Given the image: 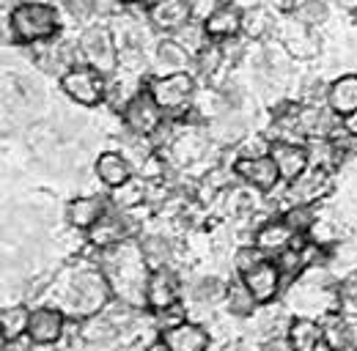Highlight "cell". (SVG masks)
<instances>
[{"mask_svg": "<svg viewBox=\"0 0 357 351\" xmlns=\"http://www.w3.org/2000/svg\"><path fill=\"white\" fill-rule=\"evenodd\" d=\"M113 297L116 294H113V286H110V277L105 274V269H80L72 274V280L63 288L61 310L69 318L83 321L89 315L102 313L113 302Z\"/></svg>", "mask_w": 357, "mask_h": 351, "instance_id": "obj_1", "label": "cell"}, {"mask_svg": "<svg viewBox=\"0 0 357 351\" xmlns=\"http://www.w3.org/2000/svg\"><path fill=\"white\" fill-rule=\"evenodd\" d=\"M61 31V14L47 0H25L11 8L6 17V42L20 44H39L55 39Z\"/></svg>", "mask_w": 357, "mask_h": 351, "instance_id": "obj_2", "label": "cell"}, {"mask_svg": "<svg viewBox=\"0 0 357 351\" xmlns=\"http://www.w3.org/2000/svg\"><path fill=\"white\" fill-rule=\"evenodd\" d=\"M146 88L168 118H181L184 113H190L192 102H195V93H198V83H195L192 72L154 75V77H149Z\"/></svg>", "mask_w": 357, "mask_h": 351, "instance_id": "obj_3", "label": "cell"}, {"mask_svg": "<svg viewBox=\"0 0 357 351\" xmlns=\"http://www.w3.org/2000/svg\"><path fill=\"white\" fill-rule=\"evenodd\" d=\"M77 42H80V52H83L86 66L96 69L102 77H113L121 69L119 44H116L110 25H89V28H83Z\"/></svg>", "mask_w": 357, "mask_h": 351, "instance_id": "obj_4", "label": "cell"}, {"mask_svg": "<svg viewBox=\"0 0 357 351\" xmlns=\"http://www.w3.org/2000/svg\"><path fill=\"white\" fill-rule=\"evenodd\" d=\"M275 39L283 44V49L294 58V61H313L321 52V39L313 33L311 25L300 22L294 14H283L278 17L275 25Z\"/></svg>", "mask_w": 357, "mask_h": 351, "instance_id": "obj_5", "label": "cell"}, {"mask_svg": "<svg viewBox=\"0 0 357 351\" xmlns=\"http://www.w3.org/2000/svg\"><path fill=\"white\" fill-rule=\"evenodd\" d=\"M105 88H107V77H102L96 69H91L86 63L69 69L61 77V91L80 107H96L105 104Z\"/></svg>", "mask_w": 357, "mask_h": 351, "instance_id": "obj_6", "label": "cell"}, {"mask_svg": "<svg viewBox=\"0 0 357 351\" xmlns=\"http://www.w3.org/2000/svg\"><path fill=\"white\" fill-rule=\"evenodd\" d=\"M165 113H162V107L154 102V96L149 93V88H143L140 93H135L132 102L124 107V113H121V121H124V127L130 132H137V134H146V137H151L154 132L160 130L162 124H165Z\"/></svg>", "mask_w": 357, "mask_h": 351, "instance_id": "obj_7", "label": "cell"}, {"mask_svg": "<svg viewBox=\"0 0 357 351\" xmlns=\"http://www.w3.org/2000/svg\"><path fill=\"white\" fill-rule=\"evenodd\" d=\"M66 313L58 305H39L31 307V321H28V338L36 346H58L66 335Z\"/></svg>", "mask_w": 357, "mask_h": 351, "instance_id": "obj_8", "label": "cell"}, {"mask_svg": "<svg viewBox=\"0 0 357 351\" xmlns=\"http://www.w3.org/2000/svg\"><path fill=\"white\" fill-rule=\"evenodd\" d=\"M86 233H89L91 247H96V250H110V247H116V244L132 239L135 222H132V217H130V212H121V209H116V206L110 203V212L99 219L91 231H86Z\"/></svg>", "mask_w": 357, "mask_h": 351, "instance_id": "obj_9", "label": "cell"}, {"mask_svg": "<svg viewBox=\"0 0 357 351\" xmlns=\"http://www.w3.org/2000/svg\"><path fill=\"white\" fill-rule=\"evenodd\" d=\"M239 277L245 280V286L250 288V294L256 297L259 305L275 302V299L283 294V283H286V277H283V272H280V266H278L275 258L259 261L253 269H248V272L239 274Z\"/></svg>", "mask_w": 357, "mask_h": 351, "instance_id": "obj_10", "label": "cell"}, {"mask_svg": "<svg viewBox=\"0 0 357 351\" xmlns=\"http://www.w3.org/2000/svg\"><path fill=\"white\" fill-rule=\"evenodd\" d=\"M333 189V176H330V168H319V165H311L303 176H297L291 184H286V201L289 206L294 203H308V206H316L321 198H327Z\"/></svg>", "mask_w": 357, "mask_h": 351, "instance_id": "obj_11", "label": "cell"}, {"mask_svg": "<svg viewBox=\"0 0 357 351\" xmlns=\"http://www.w3.org/2000/svg\"><path fill=\"white\" fill-rule=\"evenodd\" d=\"M209 143H212V137H209V132L201 130V127H176V134H174V140H171V146H168V154H171V159L181 165V168H190V165H195V162H201V159H206V151H209Z\"/></svg>", "mask_w": 357, "mask_h": 351, "instance_id": "obj_12", "label": "cell"}, {"mask_svg": "<svg viewBox=\"0 0 357 351\" xmlns=\"http://www.w3.org/2000/svg\"><path fill=\"white\" fill-rule=\"evenodd\" d=\"M234 173L239 181L256 187L259 192H272L283 184L280 171L275 165V159L264 154V157H242V159H234Z\"/></svg>", "mask_w": 357, "mask_h": 351, "instance_id": "obj_13", "label": "cell"}, {"mask_svg": "<svg viewBox=\"0 0 357 351\" xmlns=\"http://www.w3.org/2000/svg\"><path fill=\"white\" fill-rule=\"evenodd\" d=\"M181 297V280H178L174 266H162V269H151L149 280H146V307L162 310V307L174 305Z\"/></svg>", "mask_w": 357, "mask_h": 351, "instance_id": "obj_14", "label": "cell"}, {"mask_svg": "<svg viewBox=\"0 0 357 351\" xmlns=\"http://www.w3.org/2000/svg\"><path fill=\"white\" fill-rule=\"evenodd\" d=\"M149 22L154 25L157 33L171 36L181 25H187L192 17V0H154L149 8Z\"/></svg>", "mask_w": 357, "mask_h": 351, "instance_id": "obj_15", "label": "cell"}, {"mask_svg": "<svg viewBox=\"0 0 357 351\" xmlns=\"http://www.w3.org/2000/svg\"><path fill=\"white\" fill-rule=\"evenodd\" d=\"M269 157L275 159L283 184H291L297 176H303L311 168V157H308V146L305 143H291V140H272Z\"/></svg>", "mask_w": 357, "mask_h": 351, "instance_id": "obj_16", "label": "cell"}, {"mask_svg": "<svg viewBox=\"0 0 357 351\" xmlns=\"http://www.w3.org/2000/svg\"><path fill=\"white\" fill-rule=\"evenodd\" d=\"M297 236H300V233H294V231L289 228L286 219L272 217V219H264V222L256 228V233H253V244H256L267 258H278L280 253H286V250L294 244Z\"/></svg>", "mask_w": 357, "mask_h": 351, "instance_id": "obj_17", "label": "cell"}, {"mask_svg": "<svg viewBox=\"0 0 357 351\" xmlns=\"http://www.w3.org/2000/svg\"><path fill=\"white\" fill-rule=\"evenodd\" d=\"M160 341L171 351H209L212 349V335L204 324L198 321H181L174 329L160 332Z\"/></svg>", "mask_w": 357, "mask_h": 351, "instance_id": "obj_18", "label": "cell"}, {"mask_svg": "<svg viewBox=\"0 0 357 351\" xmlns=\"http://www.w3.org/2000/svg\"><path fill=\"white\" fill-rule=\"evenodd\" d=\"M110 212V201L102 195H77L66 203V222L75 231H91Z\"/></svg>", "mask_w": 357, "mask_h": 351, "instance_id": "obj_19", "label": "cell"}, {"mask_svg": "<svg viewBox=\"0 0 357 351\" xmlns=\"http://www.w3.org/2000/svg\"><path fill=\"white\" fill-rule=\"evenodd\" d=\"M151 66L157 69V75H174V72H187L192 66V55L174 39V36H162L151 49Z\"/></svg>", "mask_w": 357, "mask_h": 351, "instance_id": "obj_20", "label": "cell"}, {"mask_svg": "<svg viewBox=\"0 0 357 351\" xmlns=\"http://www.w3.org/2000/svg\"><path fill=\"white\" fill-rule=\"evenodd\" d=\"M93 176L107 187V189H116L121 187L124 181H130L135 176L132 162L121 154V151H102L93 162Z\"/></svg>", "mask_w": 357, "mask_h": 351, "instance_id": "obj_21", "label": "cell"}, {"mask_svg": "<svg viewBox=\"0 0 357 351\" xmlns=\"http://www.w3.org/2000/svg\"><path fill=\"white\" fill-rule=\"evenodd\" d=\"M327 104L335 116L347 118L357 113V75L349 72V75H341L335 77L330 86H327Z\"/></svg>", "mask_w": 357, "mask_h": 351, "instance_id": "obj_22", "label": "cell"}, {"mask_svg": "<svg viewBox=\"0 0 357 351\" xmlns=\"http://www.w3.org/2000/svg\"><path fill=\"white\" fill-rule=\"evenodd\" d=\"M204 22H206V31L215 42L239 36L242 33V8L234 6V3H220Z\"/></svg>", "mask_w": 357, "mask_h": 351, "instance_id": "obj_23", "label": "cell"}, {"mask_svg": "<svg viewBox=\"0 0 357 351\" xmlns=\"http://www.w3.org/2000/svg\"><path fill=\"white\" fill-rule=\"evenodd\" d=\"M278 14L269 6H250L242 11V36L250 42H264L275 33Z\"/></svg>", "mask_w": 357, "mask_h": 351, "instance_id": "obj_24", "label": "cell"}, {"mask_svg": "<svg viewBox=\"0 0 357 351\" xmlns=\"http://www.w3.org/2000/svg\"><path fill=\"white\" fill-rule=\"evenodd\" d=\"M286 338L294 351H316L319 343L324 341V327L311 315H300V318H291Z\"/></svg>", "mask_w": 357, "mask_h": 351, "instance_id": "obj_25", "label": "cell"}, {"mask_svg": "<svg viewBox=\"0 0 357 351\" xmlns=\"http://www.w3.org/2000/svg\"><path fill=\"white\" fill-rule=\"evenodd\" d=\"M80 327H77V335H80V341L83 343H99V346H110L113 341H119L121 338V329L110 321V315L102 310V313H96V315H89V318H83V321H77Z\"/></svg>", "mask_w": 357, "mask_h": 351, "instance_id": "obj_26", "label": "cell"}, {"mask_svg": "<svg viewBox=\"0 0 357 351\" xmlns=\"http://www.w3.org/2000/svg\"><path fill=\"white\" fill-rule=\"evenodd\" d=\"M250 318L256 321V335L261 338V343L269 341V338H280V335H286V329H289V324H291L289 313H286L280 305H275V302L259 305V310H256Z\"/></svg>", "mask_w": 357, "mask_h": 351, "instance_id": "obj_27", "label": "cell"}, {"mask_svg": "<svg viewBox=\"0 0 357 351\" xmlns=\"http://www.w3.org/2000/svg\"><path fill=\"white\" fill-rule=\"evenodd\" d=\"M149 189H151V184H149L146 178L132 176V178L124 181L121 187L110 189V203H113L116 209H121V212H135L137 206H143V203L149 201Z\"/></svg>", "mask_w": 357, "mask_h": 351, "instance_id": "obj_28", "label": "cell"}, {"mask_svg": "<svg viewBox=\"0 0 357 351\" xmlns=\"http://www.w3.org/2000/svg\"><path fill=\"white\" fill-rule=\"evenodd\" d=\"M137 244H140L143 261H146L149 269H162V266H171V263H174V242L165 239L162 233L140 236Z\"/></svg>", "mask_w": 357, "mask_h": 351, "instance_id": "obj_29", "label": "cell"}, {"mask_svg": "<svg viewBox=\"0 0 357 351\" xmlns=\"http://www.w3.org/2000/svg\"><path fill=\"white\" fill-rule=\"evenodd\" d=\"M225 310L236 318H250L256 310H259V302L256 297L250 294V288L245 286V280L236 274L231 283H228V291H225Z\"/></svg>", "mask_w": 357, "mask_h": 351, "instance_id": "obj_30", "label": "cell"}, {"mask_svg": "<svg viewBox=\"0 0 357 351\" xmlns=\"http://www.w3.org/2000/svg\"><path fill=\"white\" fill-rule=\"evenodd\" d=\"M225 291H228V283H223V280L215 277V274H204V277L192 280V286H190V299L201 307L223 305Z\"/></svg>", "mask_w": 357, "mask_h": 351, "instance_id": "obj_31", "label": "cell"}, {"mask_svg": "<svg viewBox=\"0 0 357 351\" xmlns=\"http://www.w3.org/2000/svg\"><path fill=\"white\" fill-rule=\"evenodd\" d=\"M171 36H174V39H176V42L181 44L190 55H192V58H195L201 49H206L209 44L215 42V39L209 36V31H206V22H204V20H190L187 25H181L176 33H171Z\"/></svg>", "mask_w": 357, "mask_h": 351, "instance_id": "obj_32", "label": "cell"}, {"mask_svg": "<svg viewBox=\"0 0 357 351\" xmlns=\"http://www.w3.org/2000/svg\"><path fill=\"white\" fill-rule=\"evenodd\" d=\"M0 321H3V341H20V338H28L31 307H25V305L3 307Z\"/></svg>", "mask_w": 357, "mask_h": 351, "instance_id": "obj_33", "label": "cell"}, {"mask_svg": "<svg viewBox=\"0 0 357 351\" xmlns=\"http://www.w3.org/2000/svg\"><path fill=\"white\" fill-rule=\"evenodd\" d=\"M289 14H294L300 22H305L311 28H319L330 20V3L327 0H294Z\"/></svg>", "mask_w": 357, "mask_h": 351, "instance_id": "obj_34", "label": "cell"}, {"mask_svg": "<svg viewBox=\"0 0 357 351\" xmlns=\"http://www.w3.org/2000/svg\"><path fill=\"white\" fill-rule=\"evenodd\" d=\"M192 66H195V72L201 75V77H206V80H212V77H218V72L225 66V55H223V44L220 42H212L206 49H201L195 58H192Z\"/></svg>", "mask_w": 357, "mask_h": 351, "instance_id": "obj_35", "label": "cell"}, {"mask_svg": "<svg viewBox=\"0 0 357 351\" xmlns=\"http://www.w3.org/2000/svg\"><path fill=\"white\" fill-rule=\"evenodd\" d=\"M280 217L289 222V228L294 231V233H303V236H308L311 233V228L316 225V206H308V203H294V206H289Z\"/></svg>", "mask_w": 357, "mask_h": 351, "instance_id": "obj_36", "label": "cell"}, {"mask_svg": "<svg viewBox=\"0 0 357 351\" xmlns=\"http://www.w3.org/2000/svg\"><path fill=\"white\" fill-rule=\"evenodd\" d=\"M335 297H338V310L357 318V269H352V272L338 283Z\"/></svg>", "mask_w": 357, "mask_h": 351, "instance_id": "obj_37", "label": "cell"}, {"mask_svg": "<svg viewBox=\"0 0 357 351\" xmlns=\"http://www.w3.org/2000/svg\"><path fill=\"white\" fill-rule=\"evenodd\" d=\"M269 148H272L269 134H250V132L234 146L236 159H242V157H264V154H269Z\"/></svg>", "mask_w": 357, "mask_h": 351, "instance_id": "obj_38", "label": "cell"}, {"mask_svg": "<svg viewBox=\"0 0 357 351\" xmlns=\"http://www.w3.org/2000/svg\"><path fill=\"white\" fill-rule=\"evenodd\" d=\"M151 315H154V327H157V332H165V329L178 327L181 321H187V307L181 305V302H174V305L162 307V310H154Z\"/></svg>", "mask_w": 357, "mask_h": 351, "instance_id": "obj_39", "label": "cell"}, {"mask_svg": "<svg viewBox=\"0 0 357 351\" xmlns=\"http://www.w3.org/2000/svg\"><path fill=\"white\" fill-rule=\"evenodd\" d=\"M267 256L256 247V244H239V250L234 253V269H236V274H245L248 269H253L259 261H264Z\"/></svg>", "mask_w": 357, "mask_h": 351, "instance_id": "obj_40", "label": "cell"}, {"mask_svg": "<svg viewBox=\"0 0 357 351\" xmlns=\"http://www.w3.org/2000/svg\"><path fill=\"white\" fill-rule=\"evenodd\" d=\"M61 3L69 11V17H75L77 22L89 20L91 14H93V0H61Z\"/></svg>", "mask_w": 357, "mask_h": 351, "instance_id": "obj_41", "label": "cell"}, {"mask_svg": "<svg viewBox=\"0 0 357 351\" xmlns=\"http://www.w3.org/2000/svg\"><path fill=\"white\" fill-rule=\"evenodd\" d=\"M119 11H124V3H121V0H93V14H96V17L110 20V17H116Z\"/></svg>", "mask_w": 357, "mask_h": 351, "instance_id": "obj_42", "label": "cell"}, {"mask_svg": "<svg viewBox=\"0 0 357 351\" xmlns=\"http://www.w3.org/2000/svg\"><path fill=\"white\" fill-rule=\"evenodd\" d=\"M218 6H220L218 0H192V17L195 20H206Z\"/></svg>", "mask_w": 357, "mask_h": 351, "instance_id": "obj_43", "label": "cell"}, {"mask_svg": "<svg viewBox=\"0 0 357 351\" xmlns=\"http://www.w3.org/2000/svg\"><path fill=\"white\" fill-rule=\"evenodd\" d=\"M261 351H294V349H291L289 338L280 335V338H269V341H264V343H261Z\"/></svg>", "mask_w": 357, "mask_h": 351, "instance_id": "obj_44", "label": "cell"}, {"mask_svg": "<svg viewBox=\"0 0 357 351\" xmlns=\"http://www.w3.org/2000/svg\"><path fill=\"white\" fill-rule=\"evenodd\" d=\"M341 124H344V130L349 132V134H355L357 137V113L347 116V118H341Z\"/></svg>", "mask_w": 357, "mask_h": 351, "instance_id": "obj_45", "label": "cell"}, {"mask_svg": "<svg viewBox=\"0 0 357 351\" xmlns=\"http://www.w3.org/2000/svg\"><path fill=\"white\" fill-rule=\"evenodd\" d=\"M143 351H171V349H168L162 341H154V343H149V346H146Z\"/></svg>", "mask_w": 357, "mask_h": 351, "instance_id": "obj_46", "label": "cell"}, {"mask_svg": "<svg viewBox=\"0 0 357 351\" xmlns=\"http://www.w3.org/2000/svg\"><path fill=\"white\" fill-rule=\"evenodd\" d=\"M124 6H140V8H149L154 0H121Z\"/></svg>", "mask_w": 357, "mask_h": 351, "instance_id": "obj_47", "label": "cell"}, {"mask_svg": "<svg viewBox=\"0 0 357 351\" xmlns=\"http://www.w3.org/2000/svg\"><path fill=\"white\" fill-rule=\"evenodd\" d=\"M0 8H3V14H6V17H8V14H11V8H14V6H11V0H0Z\"/></svg>", "mask_w": 357, "mask_h": 351, "instance_id": "obj_48", "label": "cell"}, {"mask_svg": "<svg viewBox=\"0 0 357 351\" xmlns=\"http://www.w3.org/2000/svg\"><path fill=\"white\" fill-rule=\"evenodd\" d=\"M338 3H341L344 8H349V11H355L357 8V0H338Z\"/></svg>", "mask_w": 357, "mask_h": 351, "instance_id": "obj_49", "label": "cell"}, {"mask_svg": "<svg viewBox=\"0 0 357 351\" xmlns=\"http://www.w3.org/2000/svg\"><path fill=\"white\" fill-rule=\"evenodd\" d=\"M52 351H69V349H55V346H52Z\"/></svg>", "mask_w": 357, "mask_h": 351, "instance_id": "obj_50", "label": "cell"}]
</instances>
